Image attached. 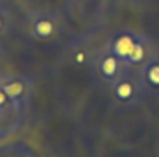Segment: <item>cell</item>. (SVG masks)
Listing matches in <instances>:
<instances>
[{"label":"cell","instance_id":"1","mask_svg":"<svg viewBox=\"0 0 159 157\" xmlns=\"http://www.w3.org/2000/svg\"><path fill=\"white\" fill-rule=\"evenodd\" d=\"M107 96L119 111H133L143 104L148 94L141 81L139 70L126 69V72L107 87Z\"/></svg>","mask_w":159,"mask_h":157},{"label":"cell","instance_id":"2","mask_svg":"<svg viewBox=\"0 0 159 157\" xmlns=\"http://www.w3.org/2000/svg\"><path fill=\"white\" fill-rule=\"evenodd\" d=\"M28 34L30 37L41 43L57 39L65 30V20L59 11L52 9H32L26 13Z\"/></svg>","mask_w":159,"mask_h":157},{"label":"cell","instance_id":"3","mask_svg":"<svg viewBox=\"0 0 159 157\" xmlns=\"http://www.w3.org/2000/svg\"><path fill=\"white\" fill-rule=\"evenodd\" d=\"M89 67H91L93 78L96 79V83L106 87V89L126 72L124 63L107 48V44H104V46H100L93 52Z\"/></svg>","mask_w":159,"mask_h":157},{"label":"cell","instance_id":"4","mask_svg":"<svg viewBox=\"0 0 159 157\" xmlns=\"http://www.w3.org/2000/svg\"><path fill=\"white\" fill-rule=\"evenodd\" d=\"M0 87L7 94V98L13 102V105L19 113L30 105L32 94H34V83L28 76H24V74H2Z\"/></svg>","mask_w":159,"mask_h":157},{"label":"cell","instance_id":"5","mask_svg":"<svg viewBox=\"0 0 159 157\" xmlns=\"http://www.w3.org/2000/svg\"><path fill=\"white\" fill-rule=\"evenodd\" d=\"M141 32H135V30H128V28H122V30H117L111 34L109 41L106 43L107 48L119 57L120 61L124 63V67L128 65L131 54L135 52L139 41H141Z\"/></svg>","mask_w":159,"mask_h":157},{"label":"cell","instance_id":"6","mask_svg":"<svg viewBox=\"0 0 159 157\" xmlns=\"http://www.w3.org/2000/svg\"><path fill=\"white\" fill-rule=\"evenodd\" d=\"M139 76L148 96H159V56L139 69Z\"/></svg>","mask_w":159,"mask_h":157},{"label":"cell","instance_id":"7","mask_svg":"<svg viewBox=\"0 0 159 157\" xmlns=\"http://www.w3.org/2000/svg\"><path fill=\"white\" fill-rule=\"evenodd\" d=\"M11 30H13V15L4 4H0V39L7 37Z\"/></svg>","mask_w":159,"mask_h":157},{"label":"cell","instance_id":"8","mask_svg":"<svg viewBox=\"0 0 159 157\" xmlns=\"http://www.w3.org/2000/svg\"><path fill=\"white\" fill-rule=\"evenodd\" d=\"M11 113H19L13 105V102L7 98V94L2 91L0 87V117H6V115H11Z\"/></svg>","mask_w":159,"mask_h":157},{"label":"cell","instance_id":"9","mask_svg":"<svg viewBox=\"0 0 159 157\" xmlns=\"http://www.w3.org/2000/svg\"><path fill=\"white\" fill-rule=\"evenodd\" d=\"M2 52H4V50H2V44H0V56H2Z\"/></svg>","mask_w":159,"mask_h":157}]
</instances>
